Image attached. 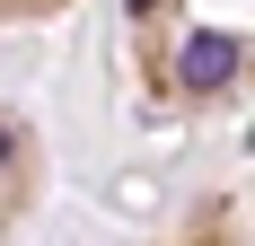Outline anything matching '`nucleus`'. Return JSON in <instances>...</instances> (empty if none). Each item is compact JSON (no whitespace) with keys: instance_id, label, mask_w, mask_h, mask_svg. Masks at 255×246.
<instances>
[{"instance_id":"2","label":"nucleus","mask_w":255,"mask_h":246,"mask_svg":"<svg viewBox=\"0 0 255 246\" xmlns=\"http://www.w3.org/2000/svg\"><path fill=\"white\" fill-rule=\"evenodd\" d=\"M0 167H9V132H0Z\"/></svg>"},{"instance_id":"1","label":"nucleus","mask_w":255,"mask_h":246,"mask_svg":"<svg viewBox=\"0 0 255 246\" xmlns=\"http://www.w3.org/2000/svg\"><path fill=\"white\" fill-rule=\"evenodd\" d=\"M176 62H185V88H220V79L238 71V44H229V35H194Z\"/></svg>"},{"instance_id":"3","label":"nucleus","mask_w":255,"mask_h":246,"mask_svg":"<svg viewBox=\"0 0 255 246\" xmlns=\"http://www.w3.org/2000/svg\"><path fill=\"white\" fill-rule=\"evenodd\" d=\"M132 9H158V0H132Z\"/></svg>"}]
</instances>
